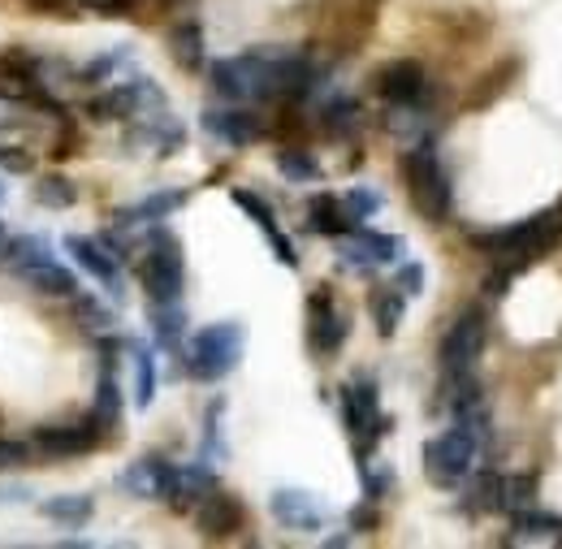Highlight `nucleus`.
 <instances>
[{
    "instance_id": "obj_8",
    "label": "nucleus",
    "mask_w": 562,
    "mask_h": 549,
    "mask_svg": "<svg viewBox=\"0 0 562 549\" xmlns=\"http://www.w3.org/2000/svg\"><path fill=\"white\" fill-rule=\"evenodd\" d=\"M485 334H490V321L481 307L459 312V321L441 338V372H472L485 350Z\"/></svg>"
},
{
    "instance_id": "obj_30",
    "label": "nucleus",
    "mask_w": 562,
    "mask_h": 549,
    "mask_svg": "<svg viewBox=\"0 0 562 549\" xmlns=\"http://www.w3.org/2000/svg\"><path fill=\"white\" fill-rule=\"evenodd\" d=\"M91 419L100 424V428H113L117 419H122V390H117V381L104 372L100 377V390H95V412H91Z\"/></svg>"
},
{
    "instance_id": "obj_5",
    "label": "nucleus",
    "mask_w": 562,
    "mask_h": 549,
    "mask_svg": "<svg viewBox=\"0 0 562 549\" xmlns=\"http://www.w3.org/2000/svg\"><path fill=\"white\" fill-rule=\"evenodd\" d=\"M559 238V212H537V216H528L519 225H506V229H493V234H476V247H485L493 256H537V251L554 247Z\"/></svg>"
},
{
    "instance_id": "obj_3",
    "label": "nucleus",
    "mask_w": 562,
    "mask_h": 549,
    "mask_svg": "<svg viewBox=\"0 0 562 549\" xmlns=\"http://www.w3.org/2000/svg\"><path fill=\"white\" fill-rule=\"evenodd\" d=\"M403 173H407V187H412V200L420 208L428 221H446L450 216V178L437 160V147L420 143L403 156Z\"/></svg>"
},
{
    "instance_id": "obj_15",
    "label": "nucleus",
    "mask_w": 562,
    "mask_h": 549,
    "mask_svg": "<svg viewBox=\"0 0 562 549\" xmlns=\"http://www.w3.org/2000/svg\"><path fill=\"white\" fill-rule=\"evenodd\" d=\"M104 437V428L95 419H82V424H53V428H40L35 433V446L44 455H87L95 450Z\"/></svg>"
},
{
    "instance_id": "obj_34",
    "label": "nucleus",
    "mask_w": 562,
    "mask_h": 549,
    "mask_svg": "<svg viewBox=\"0 0 562 549\" xmlns=\"http://www.w3.org/2000/svg\"><path fill=\"white\" fill-rule=\"evenodd\" d=\"M537 497V477H502V511H524Z\"/></svg>"
},
{
    "instance_id": "obj_37",
    "label": "nucleus",
    "mask_w": 562,
    "mask_h": 549,
    "mask_svg": "<svg viewBox=\"0 0 562 549\" xmlns=\"http://www.w3.org/2000/svg\"><path fill=\"white\" fill-rule=\"evenodd\" d=\"M126 61H131V48H117V53H109V57H100V61H91L82 69V82H104L113 69L126 66Z\"/></svg>"
},
{
    "instance_id": "obj_46",
    "label": "nucleus",
    "mask_w": 562,
    "mask_h": 549,
    "mask_svg": "<svg viewBox=\"0 0 562 549\" xmlns=\"http://www.w3.org/2000/svg\"><path fill=\"white\" fill-rule=\"evenodd\" d=\"M0 247H4V225H0Z\"/></svg>"
},
{
    "instance_id": "obj_19",
    "label": "nucleus",
    "mask_w": 562,
    "mask_h": 549,
    "mask_svg": "<svg viewBox=\"0 0 562 549\" xmlns=\"http://www.w3.org/2000/svg\"><path fill=\"white\" fill-rule=\"evenodd\" d=\"M195 519H200V533H209V537H229V533H238V524H243V506H238V497L212 489V493L200 497Z\"/></svg>"
},
{
    "instance_id": "obj_4",
    "label": "nucleus",
    "mask_w": 562,
    "mask_h": 549,
    "mask_svg": "<svg viewBox=\"0 0 562 549\" xmlns=\"http://www.w3.org/2000/svg\"><path fill=\"white\" fill-rule=\"evenodd\" d=\"M476 450H481V441L468 428H459V424L446 428L441 437H432L424 446V472H428V481L441 484V489H454V484L476 468Z\"/></svg>"
},
{
    "instance_id": "obj_32",
    "label": "nucleus",
    "mask_w": 562,
    "mask_h": 549,
    "mask_svg": "<svg viewBox=\"0 0 562 549\" xmlns=\"http://www.w3.org/2000/svg\"><path fill=\"white\" fill-rule=\"evenodd\" d=\"M278 169H281V178H290V182H316V178H321V165H316L307 152H294V147L278 152Z\"/></svg>"
},
{
    "instance_id": "obj_36",
    "label": "nucleus",
    "mask_w": 562,
    "mask_h": 549,
    "mask_svg": "<svg viewBox=\"0 0 562 549\" xmlns=\"http://www.w3.org/2000/svg\"><path fill=\"white\" fill-rule=\"evenodd\" d=\"M342 208H347V216H351V221H368L372 212H381V195H376V191H368V187H355V191H347Z\"/></svg>"
},
{
    "instance_id": "obj_42",
    "label": "nucleus",
    "mask_w": 562,
    "mask_h": 549,
    "mask_svg": "<svg viewBox=\"0 0 562 549\" xmlns=\"http://www.w3.org/2000/svg\"><path fill=\"white\" fill-rule=\"evenodd\" d=\"M78 316H82V321H95L91 329H104V325H113V316H109V312H104L95 299H78Z\"/></svg>"
},
{
    "instance_id": "obj_45",
    "label": "nucleus",
    "mask_w": 562,
    "mask_h": 549,
    "mask_svg": "<svg viewBox=\"0 0 562 549\" xmlns=\"http://www.w3.org/2000/svg\"><path fill=\"white\" fill-rule=\"evenodd\" d=\"M35 4H44V9H53V4H61V0H35Z\"/></svg>"
},
{
    "instance_id": "obj_17",
    "label": "nucleus",
    "mask_w": 562,
    "mask_h": 549,
    "mask_svg": "<svg viewBox=\"0 0 562 549\" xmlns=\"http://www.w3.org/2000/svg\"><path fill=\"white\" fill-rule=\"evenodd\" d=\"M204 131L229 147H247L260 138V117L256 113H243V109H209L204 113Z\"/></svg>"
},
{
    "instance_id": "obj_44",
    "label": "nucleus",
    "mask_w": 562,
    "mask_h": 549,
    "mask_svg": "<svg viewBox=\"0 0 562 549\" xmlns=\"http://www.w3.org/2000/svg\"><path fill=\"white\" fill-rule=\"evenodd\" d=\"M31 489H0V502H26Z\"/></svg>"
},
{
    "instance_id": "obj_33",
    "label": "nucleus",
    "mask_w": 562,
    "mask_h": 549,
    "mask_svg": "<svg viewBox=\"0 0 562 549\" xmlns=\"http://www.w3.org/2000/svg\"><path fill=\"white\" fill-rule=\"evenodd\" d=\"M468 497H472L468 506H472V511H481V515H490V511H502V477H497V472H481Z\"/></svg>"
},
{
    "instance_id": "obj_20",
    "label": "nucleus",
    "mask_w": 562,
    "mask_h": 549,
    "mask_svg": "<svg viewBox=\"0 0 562 549\" xmlns=\"http://www.w3.org/2000/svg\"><path fill=\"white\" fill-rule=\"evenodd\" d=\"M13 273L22 277L35 294H48V299H70L74 290H78V277H74L66 265H57V260H40V265L13 269Z\"/></svg>"
},
{
    "instance_id": "obj_21",
    "label": "nucleus",
    "mask_w": 562,
    "mask_h": 549,
    "mask_svg": "<svg viewBox=\"0 0 562 549\" xmlns=\"http://www.w3.org/2000/svg\"><path fill=\"white\" fill-rule=\"evenodd\" d=\"M182 204H187V195H182V191H160V195L139 200L135 208H122V212H117V225H147V221H165L169 212H178Z\"/></svg>"
},
{
    "instance_id": "obj_39",
    "label": "nucleus",
    "mask_w": 562,
    "mask_h": 549,
    "mask_svg": "<svg viewBox=\"0 0 562 549\" xmlns=\"http://www.w3.org/2000/svg\"><path fill=\"white\" fill-rule=\"evenodd\" d=\"M394 290H398L403 299H416V294H424V269H420V265H403V269H398V277H394Z\"/></svg>"
},
{
    "instance_id": "obj_1",
    "label": "nucleus",
    "mask_w": 562,
    "mask_h": 549,
    "mask_svg": "<svg viewBox=\"0 0 562 549\" xmlns=\"http://www.w3.org/2000/svg\"><path fill=\"white\" fill-rule=\"evenodd\" d=\"M216 96L247 104V100H281V96H307L312 91V66L285 48H256L229 61L212 66Z\"/></svg>"
},
{
    "instance_id": "obj_38",
    "label": "nucleus",
    "mask_w": 562,
    "mask_h": 549,
    "mask_svg": "<svg viewBox=\"0 0 562 549\" xmlns=\"http://www.w3.org/2000/svg\"><path fill=\"white\" fill-rule=\"evenodd\" d=\"M0 169L4 173H31L35 169V152H26V147H0Z\"/></svg>"
},
{
    "instance_id": "obj_41",
    "label": "nucleus",
    "mask_w": 562,
    "mask_h": 549,
    "mask_svg": "<svg viewBox=\"0 0 562 549\" xmlns=\"http://www.w3.org/2000/svg\"><path fill=\"white\" fill-rule=\"evenodd\" d=\"M31 459V450L22 446V441H4L0 437V472H13V468H22Z\"/></svg>"
},
{
    "instance_id": "obj_35",
    "label": "nucleus",
    "mask_w": 562,
    "mask_h": 549,
    "mask_svg": "<svg viewBox=\"0 0 562 549\" xmlns=\"http://www.w3.org/2000/svg\"><path fill=\"white\" fill-rule=\"evenodd\" d=\"M35 200H40L44 208H74L78 204V191H74L70 178H40Z\"/></svg>"
},
{
    "instance_id": "obj_24",
    "label": "nucleus",
    "mask_w": 562,
    "mask_h": 549,
    "mask_svg": "<svg viewBox=\"0 0 562 549\" xmlns=\"http://www.w3.org/2000/svg\"><path fill=\"white\" fill-rule=\"evenodd\" d=\"M204 493H212V472H204V468H178L173 493H169L173 511H191V506H200Z\"/></svg>"
},
{
    "instance_id": "obj_22",
    "label": "nucleus",
    "mask_w": 562,
    "mask_h": 549,
    "mask_svg": "<svg viewBox=\"0 0 562 549\" xmlns=\"http://www.w3.org/2000/svg\"><path fill=\"white\" fill-rule=\"evenodd\" d=\"M307 225H312L316 234H329V238H342V234H351L355 229V221L347 216L342 200H334V195H316V200H312Z\"/></svg>"
},
{
    "instance_id": "obj_12",
    "label": "nucleus",
    "mask_w": 562,
    "mask_h": 549,
    "mask_svg": "<svg viewBox=\"0 0 562 549\" xmlns=\"http://www.w3.org/2000/svg\"><path fill=\"white\" fill-rule=\"evenodd\" d=\"M66 251L78 260V269H87V273L95 277V281H100V285H104L113 299H122V269H117V256H113L104 243L70 234V238H66Z\"/></svg>"
},
{
    "instance_id": "obj_29",
    "label": "nucleus",
    "mask_w": 562,
    "mask_h": 549,
    "mask_svg": "<svg viewBox=\"0 0 562 549\" xmlns=\"http://www.w3.org/2000/svg\"><path fill=\"white\" fill-rule=\"evenodd\" d=\"M182 312H178V303H151V334H156V343L160 346H178L182 343Z\"/></svg>"
},
{
    "instance_id": "obj_47",
    "label": "nucleus",
    "mask_w": 562,
    "mask_h": 549,
    "mask_svg": "<svg viewBox=\"0 0 562 549\" xmlns=\"http://www.w3.org/2000/svg\"><path fill=\"white\" fill-rule=\"evenodd\" d=\"M0 200H4V187H0Z\"/></svg>"
},
{
    "instance_id": "obj_10",
    "label": "nucleus",
    "mask_w": 562,
    "mask_h": 549,
    "mask_svg": "<svg viewBox=\"0 0 562 549\" xmlns=\"http://www.w3.org/2000/svg\"><path fill=\"white\" fill-rule=\"evenodd\" d=\"M269 511H273V519H278L281 528H294V533H316L329 519L325 506H321V497H312L303 489H278L269 497Z\"/></svg>"
},
{
    "instance_id": "obj_18",
    "label": "nucleus",
    "mask_w": 562,
    "mask_h": 549,
    "mask_svg": "<svg viewBox=\"0 0 562 549\" xmlns=\"http://www.w3.org/2000/svg\"><path fill=\"white\" fill-rule=\"evenodd\" d=\"M229 200H234V204L243 208V212H247V216H251V221H256V225H260V229L269 234V243H273V251H278V260H281V265H285V269H294V265H299V256H294V247H290V238H285V234H281V229H278V216H273V208L265 204L260 195H251V191H243V187H234V191H229Z\"/></svg>"
},
{
    "instance_id": "obj_14",
    "label": "nucleus",
    "mask_w": 562,
    "mask_h": 549,
    "mask_svg": "<svg viewBox=\"0 0 562 549\" xmlns=\"http://www.w3.org/2000/svg\"><path fill=\"white\" fill-rule=\"evenodd\" d=\"M173 477H178V468L173 463H165V459H139V463H131L117 484L131 493V497H147V502H169V493H173Z\"/></svg>"
},
{
    "instance_id": "obj_27",
    "label": "nucleus",
    "mask_w": 562,
    "mask_h": 549,
    "mask_svg": "<svg viewBox=\"0 0 562 549\" xmlns=\"http://www.w3.org/2000/svg\"><path fill=\"white\" fill-rule=\"evenodd\" d=\"M131 350H135V407L147 412L156 399V359L147 346H131Z\"/></svg>"
},
{
    "instance_id": "obj_13",
    "label": "nucleus",
    "mask_w": 562,
    "mask_h": 549,
    "mask_svg": "<svg viewBox=\"0 0 562 549\" xmlns=\"http://www.w3.org/2000/svg\"><path fill=\"white\" fill-rule=\"evenodd\" d=\"M376 91H381V100H390V104H420L424 96H428L424 66L420 61H390V66H381Z\"/></svg>"
},
{
    "instance_id": "obj_16",
    "label": "nucleus",
    "mask_w": 562,
    "mask_h": 549,
    "mask_svg": "<svg viewBox=\"0 0 562 549\" xmlns=\"http://www.w3.org/2000/svg\"><path fill=\"white\" fill-rule=\"evenodd\" d=\"M307 338H312L316 355H334L347 338V321L338 316L329 294H312V303H307Z\"/></svg>"
},
{
    "instance_id": "obj_28",
    "label": "nucleus",
    "mask_w": 562,
    "mask_h": 549,
    "mask_svg": "<svg viewBox=\"0 0 562 549\" xmlns=\"http://www.w3.org/2000/svg\"><path fill=\"white\" fill-rule=\"evenodd\" d=\"M403 307H407V299H403L398 290L372 299V316H376V334H381V338H394V334H398V325H403Z\"/></svg>"
},
{
    "instance_id": "obj_6",
    "label": "nucleus",
    "mask_w": 562,
    "mask_h": 549,
    "mask_svg": "<svg viewBox=\"0 0 562 549\" xmlns=\"http://www.w3.org/2000/svg\"><path fill=\"white\" fill-rule=\"evenodd\" d=\"M147 109H165V91L151 78H131L117 82L109 91H100L95 100H87V113L95 122H117V117H139Z\"/></svg>"
},
{
    "instance_id": "obj_31",
    "label": "nucleus",
    "mask_w": 562,
    "mask_h": 549,
    "mask_svg": "<svg viewBox=\"0 0 562 549\" xmlns=\"http://www.w3.org/2000/svg\"><path fill=\"white\" fill-rule=\"evenodd\" d=\"M0 251L9 256V265H13V269H26V265H40V260H53L48 243H44V238H31V234H22V238L4 243Z\"/></svg>"
},
{
    "instance_id": "obj_11",
    "label": "nucleus",
    "mask_w": 562,
    "mask_h": 549,
    "mask_svg": "<svg viewBox=\"0 0 562 549\" xmlns=\"http://www.w3.org/2000/svg\"><path fill=\"white\" fill-rule=\"evenodd\" d=\"M342 419H347V428H351L355 437H363V446L385 433L381 428L385 419H381V407H376V385L372 381H355V385L342 390Z\"/></svg>"
},
{
    "instance_id": "obj_7",
    "label": "nucleus",
    "mask_w": 562,
    "mask_h": 549,
    "mask_svg": "<svg viewBox=\"0 0 562 549\" xmlns=\"http://www.w3.org/2000/svg\"><path fill=\"white\" fill-rule=\"evenodd\" d=\"M143 290L151 294V303H178L182 299V281H187V269H182V256H178V243L169 234H156L147 260H143Z\"/></svg>"
},
{
    "instance_id": "obj_9",
    "label": "nucleus",
    "mask_w": 562,
    "mask_h": 549,
    "mask_svg": "<svg viewBox=\"0 0 562 549\" xmlns=\"http://www.w3.org/2000/svg\"><path fill=\"white\" fill-rule=\"evenodd\" d=\"M338 256L355 269H372V265H394L403 256V238L394 234H372V229H351L338 238Z\"/></svg>"
},
{
    "instance_id": "obj_26",
    "label": "nucleus",
    "mask_w": 562,
    "mask_h": 549,
    "mask_svg": "<svg viewBox=\"0 0 562 549\" xmlns=\"http://www.w3.org/2000/svg\"><path fill=\"white\" fill-rule=\"evenodd\" d=\"M173 57L187 69L204 66V31H200L195 22H182V26L173 31Z\"/></svg>"
},
{
    "instance_id": "obj_23",
    "label": "nucleus",
    "mask_w": 562,
    "mask_h": 549,
    "mask_svg": "<svg viewBox=\"0 0 562 549\" xmlns=\"http://www.w3.org/2000/svg\"><path fill=\"white\" fill-rule=\"evenodd\" d=\"M40 515L44 519H57V524H70V528H82L95 515V502L87 493H61V497L40 502Z\"/></svg>"
},
{
    "instance_id": "obj_2",
    "label": "nucleus",
    "mask_w": 562,
    "mask_h": 549,
    "mask_svg": "<svg viewBox=\"0 0 562 549\" xmlns=\"http://www.w3.org/2000/svg\"><path fill=\"white\" fill-rule=\"evenodd\" d=\"M243 346H247V329L238 321H221V325H204L195 338H191V350H187V368L195 381H221L238 368L243 359Z\"/></svg>"
},
{
    "instance_id": "obj_43",
    "label": "nucleus",
    "mask_w": 562,
    "mask_h": 549,
    "mask_svg": "<svg viewBox=\"0 0 562 549\" xmlns=\"http://www.w3.org/2000/svg\"><path fill=\"white\" fill-rule=\"evenodd\" d=\"M82 4H87L91 13H122L131 0H82Z\"/></svg>"
},
{
    "instance_id": "obj_25",
    "label": "nucleus",
    "mask_w": 562,
    "mask_h": 549,
    "mask_svg": "<svg viewBox=\"0 0 562 549\" xmlns=\"http://www.w3.org/2000/svg\"><path fill=\"white\" fill-rule=\"evenodd\" d=\"M510 515H515V533H519V537H532V541L562 537V519H559V515H546V511H532V506H524V511H510Z\"/></svg>"
},
{
    "instance_id": "obj_40",
    "label": "nucleus",
    "mask_w": 562,
    "mask_h": 549,
    "mask_svg": "<svg viewBox=\"0 0 562 549\" xmlns=\"http://www.w3.org/2000/svg\"><path fill=\"white\" fill-rule=\"evenodd\" d=\"M355 100H334L329 109H325V126L329 131H347V126H355Z\"/></svg>"
}]
</instances>
